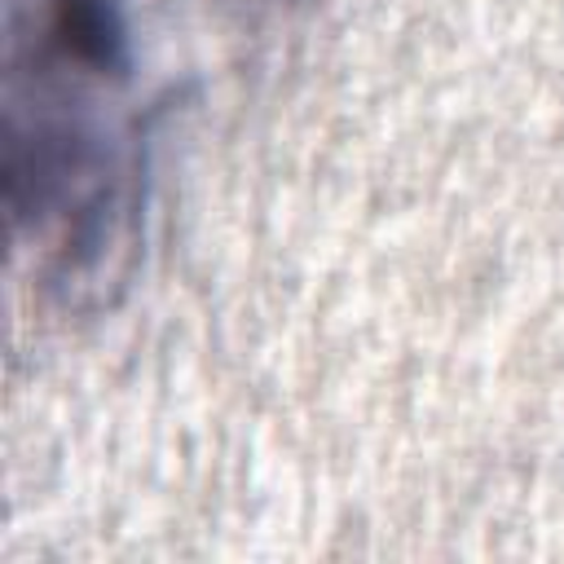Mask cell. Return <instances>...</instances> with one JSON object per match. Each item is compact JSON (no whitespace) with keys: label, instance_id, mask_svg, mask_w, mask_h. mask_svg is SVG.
Segmentation results:
<instances>
[{"label":"cell","instance_id":"obj_1","mask_svg":"<svg viewBox=\"0 0 564 564\" xmlns=\"http://www.w3.org/2000/svg\"><path fill=\"white\" fill-rule=\"evenodd\" d=\"M40 53L75 75L123 79L132 66L128 0H40Z\"/></svg>","mask_w":564,"mask_h":564},{"label":"cell","instance_id":"obj_2","mask_svg":"<svg viewBox=\"0 0 564 564\" xmlns=\"http://www.w3.org/2000/svg\"><path fill=\"white\" fill-rule=\"evenodd\" d=\"M278 4H300V0H278Z\"/></svg>","mask_w":564,"mask_h":564}]
</instances>
